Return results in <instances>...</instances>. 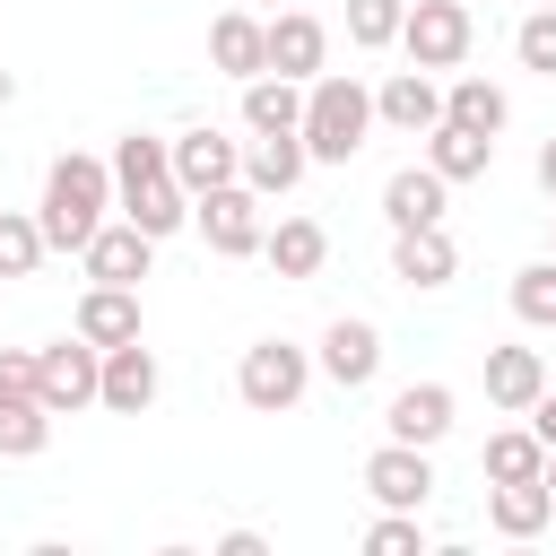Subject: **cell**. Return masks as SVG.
I'll list each match as a JSON object with an SVG mask.
<instances>
[{"mask_svg": "<svg viewBox=\"0 0 556 556\" xmlns=\"http://www.w3.org/2000/svg\"><path fill=\"white\" fill-rule=\"evenodd\" d=\"M513 313H521L530 330H547V321H556V252H547V261H530V269H513Z\"/></svg>", "mask_w": 556, "mask_h": 556, "instance_id": "31", "label": "cell"}, {"mask_svg": "<svg viewBox=\"0 0 556 556\" xmlns=\"http://www.w3.org/2000/svg\"><path fill=\"white\" fill-rule=\"evenodd\" d=\"M243 130H252V139H269V130H304V78H278V70L243 78Z\"/></svg>", "mask_w": 556, "mask_h": 556, "instance_id": "21", "label": "cell"}, {"mask_svg": "<svg viewBox=\"0 0 556 556\" xmlns=\"http://www.w3.org/2000/svg\"><path fill=\"white\" fill-rule=\"evenodd\" d=\"M148 400H156V356H148L139 339L104 348V400H96V408H113V417H139Z\"/></svg>", "mask_w": 556, "mask_h": 556, "instance_id": "23", "label": "cell"}, {"mask_svg": "<svg viewBox=\"0 0 556 556\" xmlns=\"http://www.w3.org/2000/svg\"><path fill=\"white\" fill-rule=\"evenodd\" d=\"M313 348H295V339H252L243 348V365H235V400L252 408V417H287L304 391H313Z\"/></svg>", "mask_w": 556, "mask_h": 556, "instance_id": "4", "label": "cell"}, {"mask_svg": "<svg viewBox=\"0 0 556 556\" xmlns=\"http://www.w3.org/2000/svg\"><path fill=\"white\" fill-rule=\"evenodd\" d=\"M452 408H460V400H452V382H400V391H391V408H382V434H391V443H426V452H434V443L452 434Z\"/></svg>", "mask_w": 556, "mask_h": 556, "instance_id": "13", "label": "cell"}, {"mask_svg": "<svg viewBox=\"0 0 556 556\" xmlns=\"http://www.w3.org/2000/svg\"><path fill=\"white\" fill-rule=\"evenodd\" d=\"M478 478H547V443L539 426H495L478 452Z\"/></svg>", "mask_w": 556, "mask_h": 556, "instance_id": "28", "label": "cell"}, {"mask_svg": "<svg viewBox=\"0 0 556 556\" xmlns=\"http://www.w3.org/2000/svg\"><path fill=\"white\" fill-rule=\"evenodd\" d=\"M174 174H182L191 200L217 191V182H243V139H226L217 122H191V130H174Z\"/></svg>", "mask_w": 556, "mask_h": 556, "instance_id": "10", "label": "cell"}, {"mask_svg": "<svg viewBox=\"0 0 556 556\" xmlns=\"http://www.w3.org/2000/svg\"><path fill=\"white\" fill-rule=\"evenodd\" d=\"M9 96H17V78H9V70H0V104H9Z\"/></svg>", "mask_w": 556, "mask_h": 556, "instance_id": "37", "label": "cell"}, {"mask_svg": "<svg viewBox=\"0 0 556 556\" xmlns=\"http://www.w3.org/2000/svg\"><path fill=\"white\" fill-rule=\"evenodd\" d=\"M43 443H52L43 391H0V460H35Z\"/></svg>", "mask_w": 556, "mask_h": 556, "instance_id": "27", "label": "cell"}, {"mask_svg": "<svg viewBox=\"0 0 556 556\" xmlns=\"http://www.w3.org/2000/svg\"><path fill=\"white\" fill-rule=\"evenodd\" d=\"M400 26H408V0H348V43H356V52L400 43Z\"/></svg>", "mask_w": 556, "mask_h": 556, "instance_id": "30", "label": "cell"}, {"mask_svg": "<svg viewBox=\"0 0 556 556\" xmlns=\"http://www.w3.org/2000/svg\"><path fill=\"white\" fill-rule=\"evenodd\" d=\"M547 243H556V235H547Z\"/></svg>", "mask_w": 556, "mask_h": 556, "instance_id": "40", "label": "cell"}, {"mask_svg": "<svg viewBox=\"0 0 556 556\" xmlns=\"http://www.w3.org/2000/svg\"><path fill=\"white\" fill-rule=\"evenodd\" d=\"M0 391H35V348H0Z\"/></svg>", "mask_w": 556, "mask_h": 556, "instance_id": "34", "label": "cell"}, {"mask_svg": "<svg viewBox=\"0 0 556 556\" xmlns=\"http://www.w3.org/2000/svg\"><path fill=\"white\" fill-rule=\"evenodd\" d=\"M443 122H469V130L495 139V130L513 122V96H504L495 78H478V70H452V78H443Z\"/></svg>", "mask_w": 556, "mask_h": 556, "instance_id": "24", "label": "cell"}, {"mask_svg": "<svg viewBox=\"0 0 556 556\" xmlns=\"http://www.w3.org/2000/svg\"><path fill=\"white\" fill-rule=\"evenodd\" d=\"M208 61H217L226 78H261V70H269V17L226 9V17L208 26Z\"/></svg>", "mask_w": 556, "mask_h": 556, "instance_id": "20", "label": "cell"}, {"mask_svg": "<svg viewBox=\"0 0 556 556\" xmlns=\"http://www.w3.org/2000/svg\"><path fill=\"white\" fill-rule=\"evenodd\" d=\"M556 521V486L547 478H486V530L495 539H539Z\"/></svg>", "mask_w": 556, "mask_h": 556, "instance_id": "17", "label": "cell"}, {"mask_svg": "<svg viewBox=\"0 0 556 556\" xmlns=\"http://www.w3.org/2000/svg\"><path fill=\"white\" fill-rule=\"evenodd\" d=\"M113 208L156 243L191 226V191L174 174V139H156V130H122L113 139Z\"/></svg>", "mask_w": 556, "mask_h": 556, "instance_id": "1", "label": "cell"}, {"mask_svg": "<svg viewBox=\"0 0 556 556\" xmlns=\"http://www.w3.org/2000/svg\"><path fill=\"white\" fill-rule=\"evenodd\" d=\"M104 208H113V156H52L43 165V200H35V217H43V243L52 252H87V235L104 226Z\"/></svg>", "mask_w": 556, "mask_h": 556, "instance_id": "2", "label": "cell"}, {"mask_svg": "<svg viewBox=\"0 0 556 556\" xmlns=\"http://www.w3.org/2000/svg\"><path fill=\"white\" fill-rule=\"evenodd\" d=\"M530 426H539V443H547V452H556V382H547V391H539V400H530Z\"/></svg>", "mask_w": 556, "mask_h": 556, "instance_id": "35", "label": "cell"}, {"mask_svg": "<svg viewBox=\"0 0 556 556\" xmlns=\"http://www.w3.org/2000/svg\"><path fill=\"white\" fill-rule=\"evenodd\" d=\"M365 556H426V530H417V513H374L365 521Z\"/></svg>", "mask_w": 556, "mask_h": 556, "instance_id": "32", "label": "cell"}, {"mask_svg": "<svg viewBox=\"0 0 556 556\" xmlns=\"http://www.w3.org/2000/svg\"><path fill=\"white\" fill-rule=\"evenodd\" d=\"M478 374H486V400H495L504 417H530V400L547 391V356H539V348H513V339H504V348H486V365H478Z\"/></svg>", "mask_w": 556, "mask_h": 556, "instance_id": "18", "label": "cell"}, {"mask_svg": "<svg viewBox=\"0 0 556 556\" xmlns=\"http://www.w3.org/2000/svg\"><path fill=\"white\" fill-rule=\"evenodd\" d=\"M374 122H382V130H400V139H426V130L443 122V78H434V70H417V61H408V70H391V78L374 87Z\"/></svg>", "mask_w": 556, "mask_h": 556, "instance_id": "9", "label": "cell"}, {"mask_svg": "<svg viewBox=\"0 0 556 556\" xmlns=\"http://www.w3.org/2000/svg\"><path fill=\"white\" fill-rule=\"evenodd\" d=\"M547 486H556V452H547Z\"/></svg>", "mask_w": 556, "mask_h": 556, "instance_id": "38", "label": "cell"}, {"mask_svg": "<svg viewBox=\"0 0 556 556\" xmlns=\"http://www.w3.org/2000/svg\"><path fill=\"white\" fill-rule=\"evenodd\" d=\"M43 217L35 208H0V278H35L43 269Z\"/></svg>", "mask_w": 556, "mask_h": 556, "instance_id": "29", "label": "cell"}, {"mask_svg": "<svg viewBox=\"0 0 556 556\" xmlns=\"http://www.w3.org/2000/svg\"><path fill=\"white\" fill-rule=\"evenodd\" d=\"M443 208H452V182L417 156V165H400L391 182H382V226L391 235H408V226H443Z\"/></svg>", "mask_w": 556, "mask_h": 556, "instance_id": "15", "label": "cell"}, {"mask_svg": "<svg viewBox=\"0 0 556 556\" xmlns=\"http://www.w3.org/2000/svg\"><path fill=\"white\" fill-rule=\"evenodd\" d=\"M78 339H96V348L139 339V287H96V278H87V295H78Z\"/></svg>", "mask_w": 556, "mask_h": 556, "instance_id": "26", "label": "cell"}, {"mask_svg": "<svg viewBox=\"0 0 556 556\" xmlns=\"http://www.w3.org/2000/svg\"><path fill=\"white\" fill-rule=\"evenodd\" d=\"M426 165H434L443 182H478V174L495 165V139L469 130V122H434V130H426Z\"/></svg>", "mask_w": 556, "mask_h": 556, "instance_id": "25", "label": "cell"}, {"mask_svg": "<svg viewBox=\"0 0 556 556\" xmlns=\"http://www.w3.org/2000/svg\"><path fill=\"white\" fill-rule=\"evenodd\" d=\"M539 191H547V200H556V139H547V148H539Z\"/></svg>", "mask_w": 556, "mask_h": 556, "instance_id": "36", "label": "cell"}, {"mask_svg": "<svg viewBox=\"0 0 556 556\" xmlns=\"http://www.w3.org/2000/svg\"><path fill=\"white\" fill-rule=\"evenodd\" d=\"M304 165H313L304 130H269V139H252V148H243V182H252L261 200H287V191L304 182Z\"/></svg>", "mask_w": 556, "mask_h": 556, "instance_id": "19", "label": "cell"}, {"mask_svg": "<svg viewBox=\"0 0 556 556\" xmlns=\"http://www.w3.org/2000/svg\"><path fill=\"white\" fill-rule=\"evenodd\" d=\"M148 261H156V235H139L130 217H104V226L87 235V252H78V269H87L96 287H139Z\"/></svg>", "mask_w": 556, "mask_h": 556, "instance_id": "11", "label": "cell"}, {"mask_svg": "<svg viewBox=\"0 0 556 556\" xmlns=\"http://www.w3.org/2000/svg\"><path fill=\"white\" fill-rule=\"evenodd\" d=\"M191 226H200V243H208L217 261H252L261 235H269L252 182H217V191H200V200H191Z\"/></svg>", "mask_w": 556, "mask_h": 556, "instance_id": "7", "label": "cell"}, {"mask_svg": "<svg viewBox=\"0 0 556 556\" xmlns=\"http://www.w3.org/2000/svg\"><path fill=\"white\" fill-rule=\"evenodd\" d=\"M513 61L539 70V78H556V9H530V17L513 26Z\"/></svg>", "mask_w": 556, "mask_h": 556, "instance_id": "33", "label": "cell"}, {"mask_svg": "<svg viewBox=\"0 0 556 556\" xmlns=\"http://www.w3.org/2000/svg\"><path fill=\"white\" fill-rule=\"evenodd\" d=\"M261 261H269L278 278H321V261H330L321 217H278V226L261 235Z\"/></svg>", "mask_w": 556, "mask_h": 556, "instance_id": "22", "label": "cell"}, {"mask_svg": "<svg viewBox=\"0 0 556 556\" xmlns=\"http://www.w3.org/2000/svg\"><path fill=\"white\" fill-rule=\"evenodd\" d=\"M269 9H278V0H269Z\"/></svg>", "mask_w": 556, "mask_h": 556, "instance_id": "41", "label": "cell"}, {"mask_svg": "<svg viewBox=\"0 0 556 556\" xmlns=\"http://www.w3.org/2000/svg\"><path fill=\"white\" fill-rule=\"evenodd\" d=\"M269 70L278 78H321L330 70V26L313 9H269Z\"/></svg>", "mask_w": 556, "mask_h": 556, "instance_id": "14", "label": "cell"}, {"mask_svg": "<svg viewBox=\"0 0 556 556\" xmlns=\"http://www.w3.org/2000/svg\"><path fill=\"white\" fill-rule=\"evenodd\" d=\"M365 139H374V87L356 70L304 78V148H313V165H348Z\"/></svg>", "mask_w": 556, "mask_h": 556, "instance_id": "3", "label": "cell"}, {"mask_svg": "<svg viewBox=\"0 0 556 556\" xmlns=\"http://www.w3.org/2000/svg\"><path fill=\"white\" fill-rule=\"evenodd\" d=\"M35 391H43V408L52 417H78V408H96L104 400V348L96 339H52V348H35Z\"/></svg>", "mask_w": 556, "mask_h": 556, "instance_id": "5", "label": "cell"}, {"mask_svg": "<svg viewBox=\"0 0 556 556\" xmlns=\"http://www.w3.org/2000/svg\"><path fill=\"white\" fill-rule=\"evenodd\" d=\"M530 9H556V0H530Z\"/></svg>", "mask_w": 556, "mask_h": 556, "instance_id": "39", "label": "cell"}, {"mask_svg": "<svg viewBox=\"0 0 556 556\" xmlns=\"http://www.w3.org/2000/svg\"><path fill=\"white\" fill-rule=\"evenodd\" d=\"M365 495H374V504H391V513H417V504L434 495V452H426V443H391V434H382V443L365 452Z\"/></svg>", "mask_w": 556, "mask_h": 556, "instance_id": "8", "label": "cell"}, {"mask_svg": "<svg viewBox=\"0 0 556 556\" xmlns=\"http://www.w3.org/2000/svg\"><path fill=\"white\" fill-rule=\"evenodd\" d=\"M391 278L417 287V295H434V287L460 278V243L443 226H408V235H391Z\"/></svg>", "mask_w": 556, "mask_h": 556, "instance_id": "16", "label": "cell"}, {"mask_svg": "<svg viewBox=\"0 0 556 556\" xmlns=\"http://www.w3.org/2000/svg\"><path fill=\"white\" fill-rule=\"evenodd\" d=\"M313 365L339 382V391H365L374 374H382V330L365 321V313H339L330 330H321V348H313Z\"/></svg>", "mask_w": 556, "mask_h": 556, "instance_id": "12", "label": "cell"}, {"mask_svg": "<svg viewBox=\"0 0 556 556\" xmlns=\"http://www.w3.org/2000/svg\"><path fill=\"white\" fill-rule=\"evenodd\" d=\"M469 43H478V17H469V0H408V26H400V52L417 61V70H460L469 61Z\"/></svg>", "mask_w": 556, "mask_h": 556, "instance_id": "6", "label": "cell"}]
</instances>
